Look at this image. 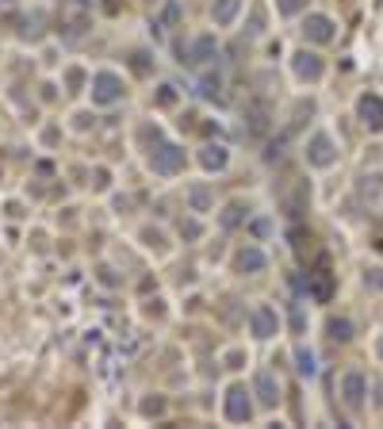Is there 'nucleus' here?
Instances as JSON below:
<instances>
[{"label":"nucleus","instance_id":"nucleus-12","mask_svg":"<svg viewBox=\"0 0 383 429\" xmlns=\"http://www.w3.org/2000/svg\"><path fill=\"white\" fill-rule=\"evenodd\" d=\"M218 54V43H215V35H200L192 43V50L188 54H181V62H188V66H203V62H211Z\"/></svg>","mask_w":383,"mask_h":429},{"label":"nucleus","instance_id":"nucleus-20","mask_svg":"<svg viewBox=\"0 0 383 429\" xmlns=\"http://www.w3.org/2000/svg\"><path fill=\"white\" fill-rule=\"evenodd\" d=\"M246 215H249V207H246V204H230V207L223 211V218H218V223H223V230H234V226H238Z\"/></svg>","mask_w":383,"mask_h":429},{"label":"nucleus","instance_id":"nucleus-26","mask_svg":"<svg viewBox=\"0 0 383 429\" xmlns=\"http://www.w3.org/2000/svg\"><path fill=\"white\" fill-rule=\"evenodd\" d=\"M158 104H173V85H161V92H158Z\"/></svg>","mask_w":383,"mask_h":429},{"label":"nucleus","instance_id":"nucleus-21","mask_svg":"<svg viewBox=\"0 0 383 429\" xmlns=\"http://www.w3.org/2000/svg\"><path fill=\"white\" fill-rule=\"evenodd\" d=\"M326 330H330L333 342H353V322H349V318H330V326H326Z\"/></svg>","mask_w":383,"mask_h":429},{"label":"nucleus","instance_id":"nucleus-22","mask_svg":"<svg viewBox=\"0 0 383 429\" xmlns=\"http://www.w3.org/2000/svg\"><path fill=\"white\" fill-rule=\"evenodd\" d=\"M276 8H280V15H299L307 8V0H276Z\"/></svg>","mask_w":383,"mask_h":429},{"label":"nucleus","instance_id":"nucleus-15","mask_svg":"<svg viewBox=\"0 0 383 429\" xmlns=\"http://www.w3.org/2000/svg\"><path fill=\"white\" fill-rule=\"evenodd\" d=\"M200 161H203V169H207V173H223V169H226V161H230V153H226V146L211 142V146H203Z\"/></svg>","mask_w":383,"mask_h":429},{"label":"nucleus","instance_id":"nucleus-19","mask_svg":"<svg viewBox=\"0 0 383 429\" xmlns=\"http://www.w3.org/2000/svg\"><path fill=\"white\" fill-rule=\"evenodd\" d=\"M295 372L303 379H311L314 372H319V364H314V353L311 349H295Z\"/></svg>","mask_w":383,"mask_h":429},{"label":"nucleus","instance_id":"nucleus-9","mask_svg":"<svg viewBox=\"0 0 383 429\" xmlns=\"http://www.w3.org/2000/svg\"><path fill=\"white\" fill-rule=\"evenodd\" d=\"M356 115H361V123L368 127V131H383V96L364 92L361 100H356Z\"/></svg>","mask_w":383,"mask_h":429},{"label":"nucleus","instance_id":"nucleus-23","mask_svg":"<svg viewBox=\"0 0 383 429\" xmlns=\"http://www.w3.org/2000/svg\"><path fill=\"white\" fill-rule=\"evenodd\" d=\"M181 234H184V238H188V241H195V238H200V234H203V226L195 223V218H188V223H181Z\"/></svg>","mask_w":383,"mask_h":429},{"label":"nucleus","instance_id":"nucleus-28","mask_svg":"<svg viewBox=\"0 0 383 429\" xmlns=\"http://www.w3.org/2000/svg\"><path fill=\"white\" fill-rule=\"evenodd\" d=\"M376 353H379V360H383V337H379V345H376Z\"/></svg>","mask_w":383,"mask_h":429},{"label":"nucleus","instance_id":"nucleus-6","mask_svg":"<svg viewBox=\"0 0 383 429\" xmlns=\"http://www.w3.org/2000/svg\"><path fill=\"white\" fill-rule=\"evenodd\" d=\"M307 161H311L314 169H330L333 161H337V146H333V139L326 131L311 134V142H307Z\"/></svg>","mask_w":383,"mask_h":429},{"label":"nucleus","instance_id":"nucleus-8","mask_svg":"<svg viewBox=\"0 0 383 429\" xmlns=\"http://www.w3.org/2000/svg\"><path fill=\"white\" fill-rule=\"evenodd\" d=\"M253 395H257V402L265 410H276L280 407V384H276V376L268 368H260L257 376H253Z\"/></svg>","mask_w":383,"mask_h":429},{"label":"nucleus","instance_id":"nucleus-1","mask_svg":"<svg viewBox=\"0 0 383 429\" xmlns=\"http://www.w3.org/2000/svg\"><path fill=\"white\" fill-rule=\"evenodd\" d=\"M58 23H62V35L69 38V43H77L88 31V23H92V4H88V0H62Z\"/></svg>","mask_w":383,"mask_h":429},{"label":"nucleus","instance_id":"nucleus-14","mask_svg":"<svg viewBox=\"0 0 383 429\" xmlns=\"http://www.w3.org/2000/svg\"><path fill=\"white\" fill-rule=\"evenodd\" d=\"M184 199H188V211H195V215L211 211V204H215L207 184H188V188H184Z\"/></svg>","mask_w":383,"mask_h":429},{"label":"nucleus","instance_id":"nucleus-18","mask_svg":"<svg viewBox=\"0 0 383 429\" xmlns=\"http://www.w3.org/2000/svg\"><path fill=\"white\" fill-rule=\"evenodd\" d=\"M200 96L203 100H223V77H218V73H203L200 77Z\"/></svg>","mask_w":383,"mask_h":429},{"label":"nucleus","instance_id":"nucleus-2","mask_svg":"<svg viewBox=\"0 0 383 429\" xmlns=\"http://www.w3.org/2000/svg\"><path fill=\"white\" fill-rule=\"evenodd\" d=\"M123 100V77L111 69H100L92 77V104H100V108H111V104Z\"/></svg>","mask_w":383,"mask_h":429},{"label":"nucleus","instance_id":"nucleus-10","mask_svg":"<svg viewBox=\"0 0 383 429\" xmlns=\"http://www.w3.org/2000/svg\"><path fill=\"white\" fill-rule=\"evenodd\" d=\"M249 330H253V337L265 342V337H272L276 330H280V318H276V311L268 303H257L253 314H249Z\"/></svg>","mask_w":383,"mask_h":429},{"label":"nucleus","instance_id":"nucleus-27","mask_svg":"<svg viewBox=\"0 0 383 429\" xmlns=\"http://www.w3.org/2000/svg\"><path fill=\"white\" fill-rule=\"evenodd\" d=\"M364 284H372V288H383V276H379V269H372L368 276H364Z\"/></svg>","mask_w":383,"mask_h":429},{"label":"nucleus","instance_id":"nucleus-3","mask_svg":"<svg viewBox=\"0 0 383 429\" xmlns=\"http://www.w3.org/2000/svg\"><path fill=\"white\" fill-rule=\"evenodd\" d=\"M150 169L158 176H176L184 169V150L176 142H161L158 150H153V157H150Z\"/></svg>","mask_w":383,"mask_h":429},{"label":"nucleus","instance_id":"nucleus-25","mask_svg":"<svg viewBox=\"0 0 383 429\" xmlns=\"http://www.w3.org/2000/svg\"><path fill=\"white\" fill-rule=\"evenodd\" d=\"M291 326H295V334H303V311L299 307H291Z\"/></svg>","mask_w":383,"mask_h":429},{"label":"nucleus","instance_id":"nucleus-16","mask_svg":"<svg viewBox=\"0 0 383 429\" xmlns=\"http://www.w3.org/2000/svg\"><path fill=\"white\" fill-rule=\"evenodd\" d=\"M242 4H246V0H215V8H211V20H215L218 27H230V23L238 20Z\"/></svg>","mask_w":383,"mask_h":429},{"label":"nucleus","instance_id":"nucleus-17","mask_svg":"<svg viewBox=\"0 0 383 429\" xmlns=\"http://www.w3.org/2000/svg\"><path fill=\"white\" fill-rule=\"evenodd\" d=\"M184 15V4L181 0H165V8H161V15L153 20V27L158 31H165V27H176V20Z\"/></svg>","mask_w":383,"mask_h":429},{"label":"nucleus","instance_id":"nucleus-11","mask_svg":"<svg viewBox=\"0 0 383 429\" xmlns=\"http://www.w3.org/2000/svg\"><path fill=\"white\" fill-rule=\"evenodd\" d=\"M291 69H295V77H299V80H319L322 73H326L322 58H319L314 50H307V46L295 54V58H291Z\"/></svg>","mask_w":383,"mask_h":429},{"label":"nucleus","instance_id":"nucleus-5","mask_svg":"<svg viewBox=\"0 0 383 429\" xmlns=\"http://www.w3.org/2000/svg\"><path fill=\"white\" fill-rule=\"evenodd\" d=\"M303 38H307V43H314V46H326V43H333V38H337V27H333L330 15L311 12L303 20Z\"/></svg>","mask_w":383,"mask_h":429},{"label":"nucleus","instance_id":"nucleus-4","mask_svg":"<svg viewBox=\"0 0 383 429\" xmlns=\"http://www.w3.org/2000/svg\"><path fill=\"white\" fill-rule=\"evenodd\" d=\"M364 395H368V376L356 372V368H349L345 376H341V402H345L349 410H361Z\"/></svg>","mask_w":383,"mask_h":429},{"label":"nucleus","instance_id":"nucleus-7","mask_svg":"<svg viewBox=\"0 0 383 429\" xmlns=\"http://www.w3.org/2000/svg\"><path fill=\"white\" fill-rule=\"evenodd\" d=\"M253 391H246L242 384H234L230 391H226V418L230 422H249L253 418V399H249Z\"/></svg>","mask_w":383,"mask_h":429},{"label":"nucleus","instance_id":"nucleus-24","mask_svg":"<svg viewBox=\"0 0 383 429\" xmlns=\"http://www.w3.org/2000/svg\"><path fill=\"white\" fill-rule=\"evenodd\" d=\"M161 410H165V402H161V399H146L142 402V414H161Z\"/></svg>","mask_w":383,"mask_h":429},{"label":"nucleus","instance_id":"nucleus-13","mask_svg":"<svg viewBox=\"0 0 383 429\" xmlns=\"http://www.w3.org/2000/svg\"><path fill=\"white\" fill-rule=\"evenodd\" d=\"M268 269V257L260 253L257 246H246L238 253V272H246V276H257V272H265Z\"/></svg>","mask_w":383,"mask_h":429}]
</instances>
